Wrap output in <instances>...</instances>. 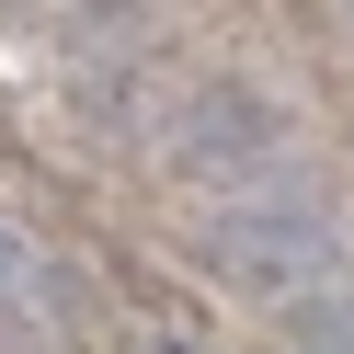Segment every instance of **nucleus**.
Returning <instances> with one entry per match:
<instances>
[{
	"mask_svg": "<svg viewBox=\"0 0 354 354\" xmlns=\"http://www.w3.org/2000/svg\"><path fill=\"white\" fill-rule=\"evenodd\" d=\"M206 252H217V274H240L252 297H297V286H320L331 263H343V229H331V206L308 183H240L229 206L206 217Z\"/></svg>",
	"mask_w": 354,
	"mask_h": 354,
	"instance_id": "nucleus-1",
	"label": "nucleus"
},
{
	"mask_svg": "<svg viewBox=\"0 0 354 354\" xmlns=\"http://www.w3.org/2000/svg\"><path fill=\"white\" fill-rule=\"evenodd\" d=\"M35 286H46V263H35V252H24V240L0 229V308H12V297H35Z\"/></svg>",
	"mask_w": 354,
	"mask_h": 354,
	"instance_id": "nucleus-4",
	"label": "nucleus"
},
{
	"mask_svg": "<svg viewBox=\"0 0 354 354\" xmlns=\"http://www.w3.org/2000/svg\"><path fill=\"white\" fill-rule=\"evenodd\" d=\"M297 331H308L320 354H354V297H308V308H297Z\"/></svg>",
	"mask_w": 354,
	"mask_h": 354,
	"instance_id": "nucleus-3",
	"label": "nucleus"
},
{
	"mask_svg": "<svg viewBox=\"0 0 354 354\" xmlns=\"http://www.w3.org/2000/svg\"><path fill=\"white\" fill-rule=\"evenodd\" d=\"M171 160H183L194 183L240 194L252 171H274V160H286V138H274V115H263V103H240V92H194V103H183V126H171Z\"/></svg>",
	"mask_w": 354,
	"mask_h": 354,
	"instance_id": "nucleus-2",
	"label": "nucleus"
}]
</instances>
